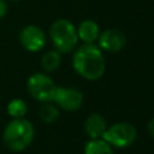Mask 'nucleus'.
Segmentation results:
<instances>
[{
	"label": "nucleus",
	"mask_w": 154,
	"mask_h": 154,
	"mask_svg": "<svg viewBox=\"0 0 154 154\" xmlns=\"http://www.w3.org/2000/svg\"><path fill=\"white\" fill-rule=\"evenodd\" d=\"M84 154H114V152L105 140L94 138L85 144Z\"/></svg>",
	"instance_id": "9b49d317"
},
{
	"label": "nucleus",
	"mask_w": 154,
	"mask_h": 154,
	"mask_svg": "<svg viewBox=\"0 0 154 154\" xmlns=\"http://www.w3.org/2000/svg\"><path fill=\"white\" fill-rule=\"evenodd\" d=\"M99 46L106 52H118L120 51L125 43H126V37L123 34V31L118 29H107L102 31L99 37Z\"/></svg>",
	"instance_id": "6e6552de"
},
{
	"label": "nucleus",
	"mask_w": 154,
	"mask_h": 154,
	"mask_svg": "<svg viewBox=\"0 0 154 154\" xmlns=\"http://www.w3.org/2000/svg\"><path fill=\"white\" fill-rule=\"evenodd\" d=\"M84 129L88 136L94 140V138H101L103 132L107 129V123L106 119L99 114V113H93L90 114L85 122H84Z\"/></svg>",
	"instance_id": "1a4fd4ad"
},
{
	"label": "nucleus",
	"mask_w": 154,
	"mask_h": 154,
	"mask_svg": "<svg viewBox=\"0 0 154 154\" xmlns=\"http://www.w3.org/2000/svg\"><path fill=\"white\" fill-rule=\"evenodd\" d=\"M52 102L65 111H76L83 103V94L75 88L55 87Z\"/></svg>",
	"instance_id": "423d86ee"
},
{
	"label": "nucleus",
	"mask_w": 154,
	"mask_h": 154,
	"mask_svg": "<svg viewBox=\"0 0 154 154\" xmlns=\"http://www.w3.org/2000/svg\"><path fill=\"white\" fill-rule=\"evenodd\" d=\"M137 137L136 128L130 123H117L107 126L106 131L102 135V140H105L111 147L117 148H126L131 146Z\"/></svg>",
	"instance_id": "20e7f679"
},
{
	"label": "nucleus",
	"mask_w": 154,
	"mask_h": 154,
	"mask_svg": "<svg viewBox=\"0 0 154 154\" xmlns=\"http://www.w3.org/2000/svg\"><path fill=\"white\" fill-rule=\"evenodd\" d=\"M77 35L78 40H82L84 43H94L100 35V30L94 20L85 19L78 25Z\"/></svg>",
	"instance_id": "9d476101"
},
{
	"label": "nucleus",
	"mask_w": 154,
	"mask_h": 154,
	"mask_svg": "<svg viewBox=\"0 0 154 154\" xmlns=\"http://www.w3.org/2000/svg\"><path fill=\"white\" fill-rule=\"evenodd\" d=\"M34 136V125L24 118L12 119L7 123L2 131L4 144L7 147V149L16 153L25 150L31 144Z\"/></svg>",
	"instance_id": "f03ea898"
},
{
	"label": "nucleus",
	"mask_w": 154,
	"mask_h": 154,
	"mask_svg": "<svg viewBox=\"0 0 154 154\" xmlns=\"http://www.w3.org/2000/svg\"><path fill=\"white\" fill-rule=\"evenodd\" d=\"M7 114L12 118V119H16V118H24V116L28 112V105L19 97H16V99H12L8 103H7Z\"/></svg>",
	"instance_id": "ddd939ff"
},
{
	"label": "nucleus",
	"mask_w": 154,
	"mask_h": 154,
	"mask_svg": "<svg viewBox=\"0 0 154 154\" xmlns=\"http://www.w3.org/2000/svg\"><path fill=\"white\" fill-rule=\"evenodd\" d=\"M72 65L79 76L89 81L101 78L106 70L103 54L94 43H83L79 46L73 53Z\"/></svg>",
	"instance_id": "f257e3e1"
},
{
	"label": "nucleus",
	"mask_w": 154,
	"mask_h": 154,
	"mask_svg": "<svg viewBox=\"0 0 154 154\" xmlns=\"http://www.w3.org/2000/svg\"><path fill=\"white\" fill-rule=\"evenodd\" d=\"M40 118L43 123L51 124L54 123L59 117V109L54 103L51 102H43V105L40 108Z\"/></svg>",
	"instance_id": "4468645a"
},
{
	"label": "nucleus",
	"mask_w": 154,
	"mask_h": 154,
	"mask_svg": "<svg viewBox=\"0 0 154 154\" xmlns=\"http://www.w3.org/2000/svg\"><path fill=\"white\" fill-rule=\"evenodd\" d=\"M7 13V4L5 2V0H0V19L4 18Z\"/></svg>",
	"instance_id": "2eb2a0df"
},
{
	"label": "nucleus",
	"mask_w": 154,
	"mask_h": 154,
	"mask_svg": "<svg viewBox=\"0 0 154 154\" xmlns=\"http://www.w3.org/2000/svg\"><path fill=\"white\" fill-rule=\"evenodd\" d=\"M53 79L45 72L32 73L26 82V88L31 97L40 102H52L53 93L55 89Z\"/></svg>",
	"instance_id": "39448f33"
},
{
	"label": "nucleus",
	"mask_w": 154,
	"mask_h": 154,
	"mask_svg": "<svg viewBox=\"0 0 154 154\" xmlns=\"http://www.w3.org/2000/svg\"><path fill=\"white\" fill-rule=\"evenodd\" d=\"M19 43L24 49L29 52H38L45 47L46 35L40 26L29 24L20 30Z\"/></svg>",
	"instance_id": "0eeeda50"
},
{
	"label": "nucleus",
	"mask_w": 154,
	"mask_h": 154,
	"mask_svg": "<svg viewBox=\"0 0 154 154\" xmlns=\"http://www.w3.org/2000/svg\"><path fill=\"white\" fill-rule=\"evenodd\" d=\"M12 1H18V0H12Z\"/></svg>",
	"instance_id": "f3484780"
},
{
	"label": "nucleus",
	"mask_w": 154,
	"mask_h": 154,
	"mask_svg": "<svg viewBox=\"0 0 154 154\" xmlns=\"http://www.w3.org/2000/svg\"><path fill=\"white\" fill-rule=\"evenodd\" d=\"M148 132H149V135L154 138V119H152V120L148 123Z\"/></svg>",
	"instance_id": "dca6fc26"
},
{
	"label": "nucleus",
	"mask_w": 154,
	"mask_h": 154,
	"mask_svg": "<svg viewBox=\"0 0 154 154\" xmlns=\"http://www.w3.org/2000/svg\"><path fill=\"white\" fill-rule=\"evenodd\" d=\"M49 36L59 53L72 52L78 42L77 29L67 19H57L49 28Z\"/></svg>",
	"instance_id": "7ed1b4c3"
},
{
	"label": "nucleus",
	"mask_w": 154,
	"mask_h": 154,
	"mask_svg": "<svg viewBox=\"0 0 154 154\" xmlns=\"http://www.w3.org/2000/svg\"><path fill=\"white\" fill-rule=\"evenodd\" d=\"M61 57L58 51H49L41 58V66L46 72H53L60 66Z\"/></svg>",
	"instance_id": "f8f14e48"
}]
</instances>
